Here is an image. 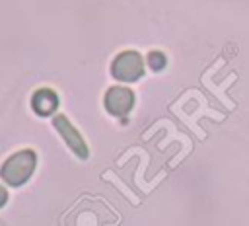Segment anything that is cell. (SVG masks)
<instances>
[{
	"label": "cell",
	"instance_id": "1",
	"mask_svg": "<svg viewBox=\"0 0 249 226\" xmlns=\"http://www.w3.org/2000/svg\"><path fill=\"white\" fill-rule=\"evenodd\" d=\"M35 162H37V156L33 150H19V152L12 154L2 164V170H0L2 181L12 187L23 185L35 170Z\"/></svg>",
	"mask_w": 249,
	"mask_h": 226
},
{
	"label": "cell",
	"instance_id": "2",
	"mask_svg": "<svg viewBox=\"0 0 249 226\" xmlns=\"http://www.w3.org/2000/svg\"><path fill=\"white\" fill-rule=\"evenodd\" d=\"M144 74V58L136 51H123L111 62V76L119 82H134Z\"/></svg>",
	"mask_w": 249,
	"mask_h": 226
},
{
	"label": "cell",
	"instance_id": "3",
	"mask_svg": "<svg viewBox=\"0 0 249 226\" xmlns=\"http://www.w3.org/2000/svg\"><path fill=\"white\" fill-rule=\"evenodd\" d=\"M134 105V94L124 88V86H113L107 90L105 94V109L115 115V117H123L126 115Z\"/></svg>",
	"mask_w": 249,
	"mask_h": 226
},
{
	"label": "cell",
	"instance_id": "4",
	"mask_svg": "<svg viewBox=\"0 0 249 226\" xmlns=\"http://www.w3.org/2000/svg\"><path fill=\"white\" fill-rule=\"evenodd\" d=\"M53 125H54V127H56V131L60 132L62 140H66V144L74 150V154H78L80 158H88V146H86V142L82 140L80 132L74 129V125H70V121H68L64 115L54 117Z\"/></svg>",
	"mask_w": 249,
	"mask_h": 226
},
{
	"label": "cell",
	"instance_id": "5",
	"mask_svg": "<svg viewBox=\"0 0 249 226\" xmlns=\"http://www.w3.org/2000/svg\"><path fill=\"white\" fill-rule=\"evenodd\" d=\"M31 107H33V111H35L37 115H41V117L51 115V113H54V109L58 107V97H56V94H54L53 90H47V88L37 90V92L33 94V97H31Z\"/></svg>",
	"mask_w": 249,
	"mask_h": 226
},
{
	"label": "cell",
	"instance_id": "6",
	"mask_svg": "<svg viewBox=\"0 0 249 226\" xmlns=\"http://www.w3.org/2000/svg\"><path fill=\"white\" fill-rule=\"evenodd\" d=\"M165 62H167V58H165V55L160 53V51H152V53L148 55V64H150L152 70H161V68L165 66Z\"/></svg>",
	"mask_w": 249,
	"mask_h": 226
}]
</instances>
